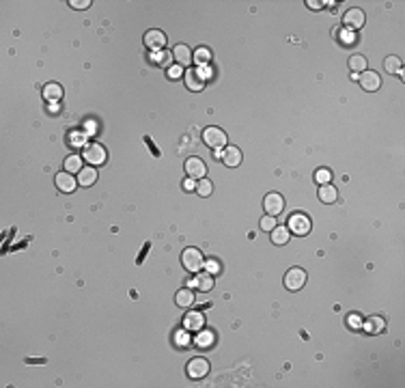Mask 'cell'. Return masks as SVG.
Instances as JSON below:
<instances>
[{"label": "cell", "instance_id": "35", "mask_svg": "<svg viewBox=\"0 0 405 388\" xmlns=\"http://www.w3.org/2000/svg\"><path fill=\"white\" fill-rule=\"evenodd\" d=\"M205 270L209 274H216V272H220V263H218L216 259H209V261H205Z\"/></svg>", "mask_w": 405, "mask_h": 388}, {"label": "cell", "instance_id": "20", "mask_svg": "<svg viewBox=\"0 0 405 388\" xmlns=\"http://www.w3.org/2000/svg\"><path fill=\"white\" fill-rule=\"evenodd\" d=\"M175 302H177V306H181V309H188V306L194 304V291L190 287L179 289L177 291V296H175Z\"/></svg>", "mask_w": 405, "mask_h": 388}, {"label": "cell", "instance_id": "37", "mask_svg": "<svg viewBox=\"0 0 405 388\" xmlns=\"http://www.w3.org/2000/svg\"><path fill=\"white\" fill-rule=\"evenodd\" d=\"M347 323H349V328H360L362 326V321H360V317H358V315H351V317H349V321H347Z\"/></svg>", "mask_w": 405, "mask_h": 388}, {"label": "cell", "instance_id": "13", "mask_svg": "<svg viewBox=\"0 0 405 388\" xmlns=\"http://www.w3.org/2000/svg\"><path fill=\"white\" fill-rule=\"evenodd\" d=\"M185 86H188V91H202V86H205V78H202L200 69H188L185 71Z\"/></svg>", "mask_w": 405, "mask_h": 388}, {"label": "cell", "instance_id": "14", "mask_svg": "<svg viewBox=\"0 0 405 388\" xmlns=\"http://www.w3.org/2000/svg\"><path fill=\"white\" fill-rule=\"evenodd\" d=\"M205 326V317H202V313H188L183 319V328L188 330V332H198Z\"/></svg>", "mask_w": 405, "mask_h": 388}, {"label": "cell", "instance_id": "7", "mask_svg": "<svg viewBox=\"0 0 405 388\" xmlns=\"http://www.w3.org/2000/svg\"><path fill=\"white\" fill-rule=\"evenodd\" d=\"M306 285V272L302 268H291L285 274V287L289 291H299Z\"/></svg>", "mask_w": 405, "mask_h": 388}, {"label": "cell", "instance_id": "34", "mask_svg": "<svg viewBox=\"0 0 405 388\" xmlns=\"http://www.w3.org/2000/svg\"><path fill=\"white\" fill-rule=\"evenodd\" d=\"M181 74H183V67H181V65H171V67H168V78H171V80L181 78Z\"/></svg>", "mask_w": 405, "mask_h": 388}, {"label": "cell", "instance_id": "2", "mask_svg": "<svg viewBox=\"0 0 405 388\" xmlns=\"http://www.w3.org/2000/svg\"><path fill=\"white\" fill-rule=\"evenodd\" d=\"M82 158L91 166H102V164H106V160H108V151L99 142H88L82 151Z\"/></svg>", "mask_w": 405, "mask_h": 388}, {"label": "cell", "instance_id": "15", "mask_svg": "<svg viewBox=\"0 0 405 388\" xmlns=\"http://www.w3.org/2000/svg\"><path fill=\"white\" fill-rule=\"evenodd\" d=\"M222 162L229 168H235V166H239L241 164V151L237 149V147H224L222 149V158H220Z\"/></svg>", "mask_w": 405, "mask_h": 388}, {"label": "cell", "instance_id": "24", "mask_svg": "<svg viewBox=\"0 0 405 388\" xmlns=\"http://www.w3.org/2000/svg\"><path fill=\"white\" fill-rule=\"evenodd\" d=\"M194 278H196V287L200 291H212L214 289V276L209 272H198Z\"/></svg>", "mask_w": 405, "mask_h": 388}, {"label": "cell", "instance_id": "21", "mask_svg": "<svg viewBox=\"0 0 405 388\" xmlns=\"http://www.w3.org/2000/svg\"><path fill=\"white\" fill-rule=\"evenodd\" d=\"M336 199H338V192H336V188L332 183H326V185H319V201L321 203H336Z\"/></svg>", "mask_w": 405, "mask_h": 388}, {"label": "cell", "instance_id": "29", "mask_svg": "<svg viewBox=\"0 0 405 388\" xmlns=\"http://www.w3.org/2000/svg\"><path fill=\"white\" fill-rule=\"evenodd\" d=\"M384 67H386L388 74H401V61H399V56H386Z\"/></svg>", "mask_w": 405, "mask_h": 388}, {"label": "cell", "instance_id": "39", "mask_svg": "<svg viewBox=\"0 0 405 388\" xmlns=\"http://www.w3.org/2000/svg\"><path fill=\"white\" fill-rule=\"evenodd\" d=\"M183 188H185V190H194V188H196V181L190 179V177H188V179L183 181Z\"/></svg>", "mask_w": 405, "mask_h": 388}, {"label": "cell", "instance_id": "28", "mask_svg": "<svg viewBox=\"0 0 405 388\" xmlns=\"http://www.w3.org/2000/svg\"><path fill=\"white\" fill-rule=\"evenodd\" d=\"M61 95H63L61 84H56V82L45 84V88H43V97H45V100H61Z\"/></svg>", "mask_w": 405, "mask_h": 388}, {"label": "cell", "instance_id": "19", "mask_svg": "<svg viewBox=\"0 0 405 388\" xmlns=\"http://www.w3.org/2000/svg\"><path fill=\"white\" fill-rule=\"evenodd\" d=\"M97 181V171L95 166H86L82 171L78 173V183L82 185V188H91V185Z\"/></svg>", "mask_w": 405, "mask_h": 388}, {"label": "cell", "instance_id": "16", "mask_svg": "<svg viewBox=\"0 0 405 388\" xmlns=\"http://www.w3.org/2000/svg\"><path fill=\"white\" fill-rule=\"evenodd\" d=\"M173 61H175V59H173V52H168V50H156V52H151V63L156 65V67L168 69Z\"/></svg>", "mask_w": 405, "mask_h": 388}, {"label": "cell", "instance_id": "23", "mask_svg": "<svg viewBox=\"0 0 405 388\" xmlns=\"http://www.w3.org/2000/svg\"><path fill=\"white\" fill-rule=\"evenodd\" d=\"M192 61L198 65V67H205V65H209V61H212V50L205 45L196 47V50L192 52Z\"/></svg>", "mask_w": 405, "mask_h": 388}, {"label": "cell", "instance_id": "3", "mask_svg": "<svg viewBox=\"0 0 405 388\" xmlns=\"http://www.w3.org/2000/svg\"><path fill=\"white\" fill-rule=\"evenodd\" d=\"M311 218L306 216V214H291L289 216V220H287V229H289V233H293V235H299V237H304V235H309L311 233Z\"/></svg>", "mask_w": 405, "mask_h": 388}, {"label": "cell", "instance_id": "31", "mask_svg": "<svg viewBox=\"0 0 405 388\" xmlns=\"http://www.w3.org/2000/svg\"><path fill=\"white\" fill-rule=\"evenodd\" d=\"M315 181H317L319 185H326L332 181V171L330 168H317L315 171Z\"/></svg>", "mask_w": 405, "mask_h": 388}, {"label": "cell", "instance_id": "9", "mask_svg": "<svg viewBox=\"0 0 405 388\" xmlns=\"http://www.w3.org/2000/svg\"><path fill=\"white\" fill-rule=\"evenodd\" d=\"M164 43H166V35H164V30H158V28H153V30H147L144 32V45L149 47V50H164Z\"/></svg>", "mask_w": 405, "mask_h": 388}, {"label": "cell", "instance_id": "22", "mask_svg": "<svg viewBox=\"0 0 405 388\" xmlns=\"http://www.w3.org/2000/svg\"><path fill=\"white\" fill-rule=\"evenodd\" d=\"M364 330H367L369 334H382L384 330H386V321L382 319V317H369L367 321H364Z\"/></svg>", "mask_w": 405, "mask_h": 388}, {"label": "cell", "instance_id": "33", "mask_svg": "<svg viewBox=\"0 0 405 388\" xmlns=\"http://www.w3.org/2000/svg\"><path fill=\"white\" fill-rule=\"evenodd\" d=\"M259 226H261L263 231L270 233V231L274 229V226H276V218H274V216H263V218H261V222H259Z\"/></svg>", "mask_w": 405, "mask_h": 388}, {"label": "cell", "instance_id": "27", "mask_svg": "<svg viewBox=\"0 0 405 388\" xmlns=\"http://www.w3.org/2000/svg\"><path fill=\"white\" fill-rule=\"evenodd\" d=\"M214 341H216V334L214 332H209V330L200 332V330H198V334H196V345L198 347H202V350H209V347L214 345Z\"/></svg>", "mask_w": 405, "mask_h": 388}, {"label": "cell", "instance_id": "8", "mask_svg": "<svg viewBox=\"0 0 405 388\" xmlns=\"http://www.w3.org/2000/svg\"><path fill=\"white\" fill-rule=\"evenodd\" d=\"M185 175H188L190 179H194V181L202 179V177L207 175L205 162H202L200 158H188V160H185Z\"/></svg>", "mask_w": 405, "mask_h": 388}, {"label": "cell", "instance_id": "10", "mask_svg": "<svg viewBox=\"0 0 405 388\" xmlns=\"http://www.w3.org/2000/svg\"><path fill=\"white\" fill-rule=\"evenodd\" d=\"M185 371H188V375L192 379H202L209 373V362L205 358H192L188 362V367H185Z\"/></svg>", "mask_w": 405, "mask_h": 388}, {"label": "cell", "instance_id": "4", "mask_svg": "<svg viewBox=\"0 0 405 388\" xmlns=\"http://www.w3.org/2000/svg\"><path fill=\"white\" fill-rule=\"evenodd\" d=\"M202 142L216 151V149H224L229 138H226V134L220 127H207V129H202Z\"/></svg>", "mask_w": 405, "mask_h": 388}, {"label": "cell", "instance_id": "41", "mask_svg": "<svg viewBox=\"0 0 405 388\" xmlns=\"http://www.w3.org/2000/svg\"><path fill=\"white\" fill-rule=\"evenodd\" d=\"M50 112H52V115H59V106H56V104H52V106H50Z\"/></svg>", "mask_w": 405, "mask_h": 388}, {"label": "cell", "instance_id": "5", "mask_svg": "<svg viewBox=\"0 0 405 388\" xmlns=\"http://www.w3.org/2000/svg\"><path fill=\"white\" fill-rule=\"evenodd\" d=\"M263 209L267 212V216H274V218H276L278 214H282V209H285V199H282V194H278V192L265 194Z\"/></svg>", "mask_w": 405, "mask_h": 388}, {"label": "cell", "instance_id": "32", "mask_svg": "<svg viewBox=\"0 0 405 388\" xmlns=\"http://www.w3.org/2000/svg\"><path fill=\"white\" fill-rule=\"evenodd\" d=\"M190 343V336H188V330H177V332H175V345L177 347H185V345H188Z\"/></svg>", "mask_w": 405, "mask_h": 388}, {"label": "cell", "instance_id": "40", "mask_svg": "<svg viewBox=\"0 0 405 388\" xmlns=\"http://www.w3.org/2000/svg\"><path fill=\"white\" fill-rule=\"evenodd\" d=\"M306 5H309L311 9H319V7H321V3H315V0H309V3H306Z\"/></svg>", "mask_w": 405, "mask_h": 388}, {"label": "cell", "instance_id": "36", "mask_svg": "<svg viewBox=\"0 0 405 388\" xmlns=\"http://www.w3.org/2000/svg\"><path fill=\"white\" fill-rule=\"evenodd\" d=\"M69 5L74 9H88L91 7V0H69Z\"/></svg>", "mask_w": 405, "mask_h": 388}, {"label": "cell", "instance_id": "12", "mask_svg": "<svg viewBox=\"0 0 405 388\" xmlns=\"http://www.w3.org/2000/svg\"><path fill=\"white\" fill-rule=\"evenodd\" d=\"M360 86L364 88V91H369V93H373V91H377L379 86H382V78H379V74H375V71H362V76H360Z\"/></svg>", "mask_w": 405, "mask_h": 388}, {"label": "cell", "instance_id": "25", "mask_svg": "<svg viewBox=\"0 0 405 388\" xmlns=\"http://www.w3.org/2000/svg\"><path fill=\"white\" fill-rule=\"evenodd\" d=\"M82 158L80 156H69V158H65V171L67 173H71V175H78L80 171H82Z\"/></svg>", "mask_w": 405, "mask_h": 388}, {"label": "cell", "instance_id": "11", "mask_svg": "<svg viewBox=\"0 0 405 388\" xmlns=\"http://www.w3.org/2000/svg\"><path fill=\"white\" fill-rule=\"evenodd\" d=\"M54 183H56V188H59L61 192H65V194H71V192L76 190L78 179H76V177H71V173L63 171V173H59V175L54 177Z\"/></svg>", "mask_w": 405, "mask_h": 388}, {"label": "cell", "instance_id": "26", "mask_svg": "<svg viewBox=\"0 0 405 388\" xmlns=\"http://www.w3.org/2000/svg\"><path fill=\"white\" fill-rule=\"evenodd\" d=\"M349 69L353 74H362V71H367V59H364L362 54H351L349 56Z\"/></svg>", "mask_w": 405, "mask_h": 388}, {"label": "cell", "instance_id": "1", "mask_svg": "<svg viewBox=\"0 0 405 388\" xmlns=\"http://www.w3.org/2000/svg\"><path fill=\"white\" fill-rule=\"evenodd\" d=\"M181 263H183V268L188 272L198 274L202 268H205V257H202V253L198 248L192 246V248H185L181 253Z\"/></svg>", "mask_w": 405, "mask_h": 388}, {"label": "cell", "instance_id": "18", "mask_svg": "<svg viewBox=\"0 0 405 388\" xmlns=\"http://www.w3.org/2000/svg\"><path fill=\"white\" fill-rule=\"evenodd\" d=\"M270 235H272V244L274 246H285V244H289V229L287 226H274V229L270 231Z\"/></svg>", "mask_w": 405, "mask_h": 388}, {"label": "cell", "instance_id": "17", "mask_svg": "<svg viewBox=\"0 0 405 388\" xmlns=\"http://www.w3.org/2000/svg\"><path fill=\"white\" fill-rule=\"evenodd\" d=\"M173 59L177 61V65H181V67L190 65V63H192V52H190V47L183 45V43H177V45L173 47Z\"/></svg>", "mask_w": 405, "mask_h": 388}, {"label": "cell", "instance_id": "6", "mask_svg": "<svg viewBox=\"0 0 405 388\" xmlns=\"http://www.w3.org/2000/svg\"><path fill=\"white\" fill-rule=\"evenodd\" d=\"M364 22H367V15H364V11L358 9V7L347 9L345 15H343V24L347 28H351V30H360L364 26Z\"/></svg>", "mask_w": 405, "mask_h": 388}, {"label": "cell", "instance_id": "38", "mask_svg": "<svg viewBox=\"0 0 405 388\" xmlns=\"http://www.w3.org/2000/svg\"><path fill=\"white\" fill-rule=\"evenodd\" d=\"M71 140H74V142H71L74 147H82V144H84V136H80V134H71Z\"/></svg>", "mask_w": 405, "mask_h": 388}, {"label": "cell", "instance_id": "30", "mask_svg": "<svg viewBox=\"0 0 405 388\" xmlns=\"http://www.w3.org/2000/svg\"><path fill=\"white\" fill-rule=\"evenodd\" d=\"M196 194H200V197H209V194L214 192V185H212V181L207 179V177H202V179H198L196 181Z\"/></svg>", "mask_w": 405, "mask_h": 388}]
</instances>
